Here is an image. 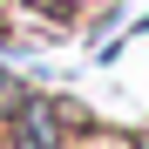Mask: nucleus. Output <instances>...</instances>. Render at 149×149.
<instances>
[{"label": "nucleus", "mask_w": 149, "mask_h": 149, "mask_svg": "<svg viewBox=\"0 0 149 149\" xmlns=\"http://www.w3.org/2000/svg\"><path fill=\"white\" fill-rule=\"evenodd\" d=\"M68 129H74V109L61 95H34V88L14 95V142L20 149H68Z\"/></svg>", "instance_id": "obj_1"}]
</instances>
